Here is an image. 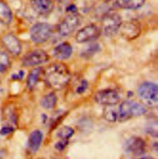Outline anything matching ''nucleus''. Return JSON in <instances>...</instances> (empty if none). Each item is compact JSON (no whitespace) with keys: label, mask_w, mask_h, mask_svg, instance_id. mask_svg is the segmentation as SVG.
<instances>
[{"label":"nucleus","mask_w":158,"mask_h":159,"mask_svg":"<svg viewBox=\"0 0 158 159\" xmlns=\"http://www.w3.org/2000/svg\"></svg>","instance_id":"bb28decb"},{"label":"nucleus","mask_w":158,"mask_h":159,"mask_svg":"<svg viewBox=\"0 0 158 159\" xmlns=\"http://www.w3.org/2000/svg\"><path fill=\"white\" fill-rule=\"evenodd\" d=\"M141 32V24L136 19L122 22L118 31L121 36L127 40H132L137 39L140 36Z\"/></svg>","instance_id":"0eeeda50"},{"label":"nucleus","mask_w":158,"mask_h":159,"mask_svg":"<svg viewBox=\"0 0 158 159\" xmlns=\"http://www.w3.org/2000/svg\"><path fill=\"white\" fill-rule=\"evenodd\" d=\"M74 134V130L69 126H65L61 128L57 133V136L61 139L68 140L72 137Z\"/></svg>","instance_id":"412c9836"},{"label":"nucleus","mask_w":158,"mask_h":159,"mask_svg":"<svg viewBox=\"0 0 158 159\" xmlns=\"http://www.w3.org/2000/svg\"><path fill=\"white\" fill-rule=\"evenodd\" d=\"M122 23V19L119 14L109 11L103 15L100 28L106 35L111 37L118 32Z\"/></svg>","instance_id":"20e7f679"},{"label":"nucleus","mask_w":158,"mask_h":159,"mask_svg":"<svg viewBox=\"0 0 158 159\" xmlns=\"http://www.w3.org/2000/svg\"><path fill=\"white\" fill-rule=\"evenodd\" d=\"M42 70L41 68H36L30 71L27 78V86L29 89H33L38 84Z\"/></svg>","instance_id":"a211bd4d"},{"label":"nucleus","mask_w":158,"mask_h":159,"mask_svg":"<svg viewBox=\"0 0 158 159\" xmlns=\"http://www.w3.org/2000/svg\"><path fill=\"white\" fill-rule=\"evenodd\" d=\"M32 5L33 9L41 14L50 13L54 7L52 0H32Z\"/></svg>","instance_id":"2eb2a0df"},{"label":"nucleus","mask_w":158,"mask_h":159,"mask_svg":"<svg viewBox=\"0 0 158 159\" xmlns=\"http://www.w3.org/2000/svg\"><path fill=\"white\" fill-rule=\"evenodd\" d=\"M53 26L48 23L39 22L33 25L30 31L31 40L36 43L46 42L52 36Z\"/></svg>","instance_id":"39448f33"},{"label":"nucleus","mask_w":158,"mask_h":159,"mask_svg":"<svg viewBox=\"0 0 158 159\" xmlns=\"http://www.w3.org/2000/svg\"><path fill=\"white\" fill-rule=\"evenodd\" d=\"M73 52L72 47L68 42H63L57 45L53 50V56L59 60H65L69 58Z\"/></svg>","instance_id":"ddd939ff"},{"label":"nucleus","mask_w":158,"mask_h":159,"mask_svg":"<svg viewBox=\"0 0 158 159\" xmlns=\"http://www.w3.org/2000/svg\"><path fill=\"white\" fill-rule=\"evenodd\" d=\"M118 7L126 9H137L142 7L146 0H116Z\"/></svg>","instance_id":"f3484780"},{"label":"nucleus","mask_w":158,"mask_h":159,"mask_svg":"<svg viewBox=\"0 0 158 159\" xmlns=\"http://www.w3.org/2000/svg\"><path fill=\"white\" fill-rule=\"evenodd\" d=\"M103 116L109 122H117V105L105 107L103 110Z\"/></svg>","instance_id":"aec40b11"},{"label":"nucleus","mask_w":158,"mask_h":159,"mask_svg":"<svg viewBox=\"0 0 158 159\" xmlns=\"http://www.w3.org/2000/svg\"><path fill=\"white\" fill-rule=\"evenodd\" d=\"M42 75L46 84L55 90H59L64 88L71 78L68 66L62 62L50 64L42 70Z\"/></svg>","instance_id":"f257e3e1"},{"label":"nucleus","mask_w":158,"mask_h":159,"mask_svg":"<svg viewBox=\"0 0 158 159\" xmlns=\"http://www.w3.org/2000/svg\"><path fill=\"white\" fill-rule=\"evenodd\" d=\"M101 28L94 24H90L80 29L76 35V40L79 43H85L97 39L101 34Z\"/></svg>","instance_id":"9d476101"},{"label":"nucleus","mask_w":158,"mask_h":159,"mask_svg":"<svg viewBox=\"0 0 158 159\" xmlns=\"http://www.w3.org/2000/svg\"><path fill=\"white\" fill-rule=\"evenodd\" d=\"M88 87V82L86 80H82L79 86L76 89V92L79 94H81L85 92Z\"/></svg>","instance_id":"5701e85b"},{"label":"nucleus","mask_w":158,"mask_h":159,"mask_svg":"<svg viewBox=\"0 0 158 159\" xmlns=\"http://www.w3.org/2000/svg\"><path fill=\"white\" fill-rule=\"evenodd\" d=\"M48 54L43 50L36 49L27 53L22 58V63L24 66H36L48 62Z\"/></svg>","instance_id":"6e6552de"},{"label":"nucleus","mask_w":158,"mask_h":159,"mask_svg":"<svg viewBox=\"0 0 158 159\" xmlns=\"http://www.w3.org/2000/svg\"><path fill=\"white\" fill-rule=\"evenodd\" d=\"M81 23V19L77 13H71L66 16L59 23L58 27L59 34L67 37L73 34Z\"/></svg>","instance_id":"423d86ee"},{"label":"nucleus","mask_w":158,"mask_h":159,"mask_svg":"<svg viewBox=\"0 0 158 159\" xmlns=\"http://www.w3.org/2000/svg\"><path fill=\"white\" fill-rule=\"evenodd\" d=\"M138 94L144 105L151 108L158 107V88L156 84L151 82L142 84L138 89Z\"/></svg>","instance_id":"7ed1b4c3"},{"label":"nucleus","mask_w":158,"mask_h":159,"mask_svg":"<svg viewBox=\"0 0 158 159\" xmlns=\"http://www.w3.org/2000/svg\"><path fill=\"white\" fill-rule=\"evenodd\" d=\"M43 137V133L40 130H35L30 133L28 140V148L31 152H36L39 149Z\"/></svg>","instance_id":"4468645a"},{"label":"nucleus","mask_w":158,"mask_h":159,"mask_svg":"<svg viewBox=\"0 0 158 159\" xmlns=\"http://www.w3.org/2000/svg\"><path fill=\"white\" fill-rule=\"evenodd\" d=\"M57 103V97L53 92H51L43 97L41 101V105L45 109H52Z\"/></svg>","instance_id":"6ab92c4d"},{"label":"nucleus","mask_w":158,"mask_h":159,"mask_svg":"<svg viewBox=\"0 0 158 159\" xmlns=\"http://www.w3.org/2000/svg\"><path fill=\"white\" fill-rule=\"evenodd\" d=\"M68 143H69L68 140L61 139V141H59L56 144V148L59 151H63L66 148V147L68 146Z\"/></svg>","instance_id":"b1692460"},{"label":"nucleus","mask_w":158,"mask_h":159,"mask_svg":"<svg viewBox=\"0 0 158 159\" xmlns=\"http://www.w3.org/2000/svg\"><path fill=\"white\" fill-rule=\"evenodd\" d=\"M147 111L145 106L140 102L134 100H125L117 104V121L123 122L133 118L144 115Z\"/></svg>","instance_id":"f03ea898"},{"label":"nucleus","mask_w":158,"mask_h":159,"mask_svg":"<svg viewBox=\"0 0 158 159\" xmlns=\"http://www.w3.org/2000/svg\"><path fill=\"white\" fill-rule=\"evenodd\" d=\"M126 151L135 156L144 154L147 144L145 141L139 137H132L129 139L125 144Z\"/></svg>","instance_id":"f8f14e48"},{"label":"nucleus","mask_w":158,"mask_h":159,"mask_svg":"<svg viewBox=\"0 0 158 159\" xmlns=\"http://www.w3.org/2000/svg\"><path fill=\"white\" fill-rule=\"evenodd\" d=\"M95 102L103 106H112L119 103L121 100L119 93L111 89H103L97 92L94 97Z\"/></svg>","instance_id":"1a4fd4ad"},{"label":"nucleus","mask_w":158,"mask_h":159,"mask_svg":"<svg viewBox=\"0 0 158 159\" xmlns=\"http://www.w3.org/2000/svg\"><path fill=\"white\" fill-rule=\"evenodd\" d=\"M10 66L9 57L6 53L0 51V73L5 72Z\"/></svg>","instance_id":"4be33fe9"},{"label":"nucleus","mask_w":158,"mask_h":159,"mask_svg":"<svg viewBox=\"0 0 158 159\" xmlns=\"http://www.w3.org/2000/svg\"><path fill=\"white\" fill-rule=\"evenodd\" d=\"M2 43L6 50L14 55L20 54L22 47L20 40L13 34H7L2 36L1 39Z\"/></svg>","instance_id":"9b49d317"},{"label":"nucleus","mask_w":158,"mask_h":159,"mask_svg":"<svg viewBox=\"0 0 158 159\" xmlns=\"http://www.w3.org/2000/svg\"><path fill=\"white\" fill-rule=\"evenodd\" d=\"M13 130H14L13 127H11L10 126H6L3 127L1 129V130L0 131V133L1 134L5 135V134H7L11 133L12 131H13Z\"/></svg>","instance_id":"393cba45"},{"label":"nucleus","mask_w":158,"mask_h":159,"mask_svg":"<svg viewBox=\"0 0 158 159\" xmlns=\"http://www.w3.org/2000/svg\"><path fill=\"white\" fill-rule=\"evenodd\" d=\"M140 159H155L153 157H143L142 158Z\"/></svg>","instance_id":"a878e982"},{"label":"nucleus","mask_w":158,"mask_h":159,"mask_svg":"<svg viewBox=\"0 0 158 159\" xmlns=\"http://www.w3.org/2000/svg\"><path fill=\"white\" fill-rule=\"evenodd\" d=\"M13 15L10 7L4 1H0V23L7 25L12 20Z\"/></svg>","instance_id":"dca6fc26"}]
</instances>
